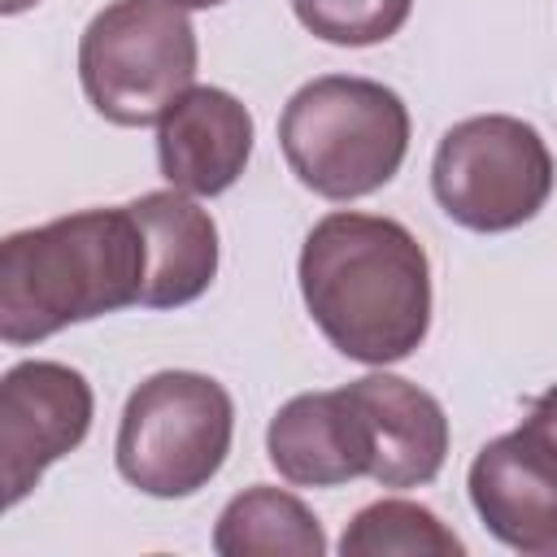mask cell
Listing matches in <instances>:
<instances>
[{"instance_id":"7c38bea8","label":"cell","mask_w":557,"mask_h":557,"mask_svg":"<svg viewBox=\"0 0 557 557\" xmlns=\"http://www.w3.org/2000/svg\"><path fill=\"white\" fill-rule=\"evenodd\" d=\"M144 231L148 244V274L139 305L144 309H178L209 292L218 274V226L209 209H200L191 196L174 191H148L126 205Z\"/></svg>"},{"instance_id":"30bf717a","label":"cell","mask_w":557,"mask_h":557,"mask_svg":"<svg viewBox=\"0 0 557 557\" xmlns=\"http://www.w3.org/2000/svg\"><path fill=\"white\" fill-rule=\"evenodd\" d=\"M252 157V113L222 87L183 91L157 122L161 174L191 196L226 191Z\"/></svg>"},{"instance_id":"9c48e42d","label":"cell","mask_w":557,"mask_h":557,"mask_svg":"<svg viewBox=\"0 0 557 557\" xmlns=\"http://www.w3.org/2000/svg\"><path fill=\"white\" fill-rule=\"evenodd\" d=\"M270 466L296 487H339L348 479H370L374 444L370 422L348 387L292 396L265 431Z\"/></svg>"},{"instance_id":"6da1fadb","label":"cell","mask_w":557,"mask_h":557,"mask_svg":"<svg viewBox=\"0 0 557 557\" xmlns=\"http://www.w3.org/2000/svg\"><path fill=\"white\" fill-rule=\"evenodd\" d=\"M300 296L348 361H405L431 326V261L409 226L379 213H326L300 248Z\"/></svg>"},{"instance_id":"4fadbf2b","label":"cell","mask_w":557,"mask_h":557,"mask_svg":"<svg viewBox=\"0 0 557 557\" xmlns=\"http://www.w3.org/2000/svg\"><path fill=\"white\" fill-rule=\"evenodd\" d=\"M213 553L222 557H322L326 535L318 518L283 487H248L231 496L213 527Z\"/></svg>"},{"instance_id":"8fae6325","label":"cell","mask_w":557,"mask_h":557,"mask_svg":"<svg viewBox=\"0 0 557 557\" xmlns=\"http://www.w3.org/2000/svg\"><path fill=\"white\" fill-rule=\"evenodd\" d=\"M348 392L370 422V479L379 487H422L444 470L448 418L431 392L396 374H366Z\"/></svg>"},{"instance_id":"277c9868","label":"cell","mask_w":557,"mask_h":557,"mask_svg":"<svg viewBox=\"0 0 557 557\" xmlns=\"http://www.w3.org/2000/svg\"><path fill=\"white\" fill-rule=\"evenodd\" d=\"M78 78L113 126H148L191 91L196 30L170 0H113L78 39Z\"/></svg>"},{"instance_id":"5bb4252c","label":"cell","mask_w":557,"mask_h":557,"mask_svg":"<svg viewBox=\"0 0 557 557\" xmlns=\"http://www.w3.org/2000/svg\"><path fill=\"white\" fill-rule=\"evenodd\" d=\"M344 557H461L466 544L418 500H374L339 535Z\"/></svg>"},{"instance_id":"e0dca14e","label":"cell","mask_w":557,"mask_h":557,"mask_svg":"<svg viewBox=\"0 0 557 557\" xmlns=\"http://www.w3.org/2000/svg\"><path fill=\"white\" fill-rule=\"evenodd\" d=\"M30 4H39V0H0V13H22V9H30Z\"/></svg>"},{"instance_id":"3957f363","label":"cell","mask_w":557,"mask_h":557,"mask_svg":"<svg viewBox=\"0 0 557 557\" xmlns=\"http://www.w3.org/2000/svg\"><path fill=\"white\" fill-rule=\"evenodd\" d=\"M278 144L313 196L357 200L396 178L409 152V109L374 78L322 74L287 100Z\"/></svg>"},{"instance_id":"5b68a950","label":"cell","mask_w":557,"mask_h":557,"mask_svg":"<svg viewBox=\"0 0 557 557\" xmlns=\"http://www.w3.org/2000/svg\"><path fill=\"white\" fill-rule=\"evenodd\" d=\"M235 405L226 387L196 370L144 379L117 426V470L131 487L174 500L200 492L226 461Z\"/></svg>"},{"instance_id":"2e32d148","label":"cell","mask_w":557,"mask_h":557,"mask_svg":"<svg viewBox=\"0 0 557 557\" xmlns=\"http://www.w3.org/2000/svg\"><path fill=\"white\" fill-rule=\"evenodd\" d=\"M518 431H527V435L557 461V383L531 400V409H527V418H522Z\"/></svg>"},{"instance_id":"9a60e30c","label":"cell","mask_w":557,"mask_h":557,"mask_svg":"<svg viewBox=\"0 0 557 557\" xmlns=\"http://www.w3.org/2000/svg\"><path fill=\"white\" fill-rule=\"evenodd\" d=\"M292 9L309 35L339 48H370L409 22L413 0H292Z\"/></svg>"},{"instance_id":"ac0fdd59","label":"cell","mask_w":557,"mask_h":557,"mask_svg":"<svg viewBox=\"0 0 557 557\" xmlns=\"http://www.w3.org/2000/svg\"><path fill=\"white\" fill-rule=\"evenodd\" d=\"M170 4H178V9H213L222 0H170Z\"/></svg>"},{"instance_id":"ba28073f","label":"cell","mask_w":557,"mask_h":557,"mask_svg":"<svg viewBox=\"0 0 557 557\" xmlns=\"http://www.w3.org/2000/svg\"><path fill=\"white\" fill-rule=\"evenodd\" d=\"M470 500L500 544L557 557V461L527 431L496 435L474 453Z\"/></svg>"},{"instance_id":"52a82bcc","label":"cell","mask_w":557,"mask_h":557,"mask_svg":"<svg viewBox=\"0 0 557 557\" xmlns=\"http://www.w3.org/2000/svg\"><path fill=\"white\" fill-rule=\"evenodd\" d=\"M91 426V387L61 361H17L0 379V479L13 509Z\"/></svg>"},{"instance_id":"7a4b0ae2","label":"cell","mask_w":557,"mask_h":557,"mask_svg":"<svg viewBox=\"0 0 557 557\" xmlns=\"http://www.w3.org/2000/svg\"><path fill=\"white\" fill-rule=\"evenodd\" d=\"M148 244L135 213L83 209L0 244V339L39 344L70 322L139 305Z\"/></svg>"},{"instance_id":"8992f818","label":"cell","mask_w":557,"mask_h":557,"mask_svg":"<svg viewBox=\"0 0 557 557\" xmlns=\"http://www.w3.org/2000/svg\"><path fill=\"white\" fill-rule=\"evenodd\" d=\"M431 187L457 226L483 235L513 231L553 196V152L522 117H466L444 131L431 161Z\"/></svg>"}]
</instances>
